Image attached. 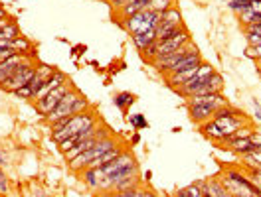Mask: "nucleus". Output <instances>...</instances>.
<instances>
[{
  "label": "nucleus",
  "mask_w": 261,
  "mask_h": 197,
  "mask_svg": "<svg viewBox=\"0 0 261 197\" xmlns=\"http://www.w3.org/2000/svg\"><path fill=\"white\" fill-rule=\"evenodd\" d=\"M184 191H186L190 197H204V191H202V185H200V181H194V183L186 185V187H184Z\"/></svg>",
  "instance_id": "7c9ffc66"
},
{
  "label": "nucleus",
  "mask_w": 261,
  "mask_h": 197,
  "mask_svg": "<svg viewBox=\"0 0 261 197\" xmlns=\"http://www.w3.org/2000/svg\"><path fill=\"white\" fill-rule=\"evenodd\" d=\"M151 179H153V171H151V169H147V171L143 173V181H145V183H149Z\"/></svg>",
  "instance_id": "ea45409f"
},
{
  "label": "nucleus",
  "mask_w": 261,
  "mask_h": 197,
  "mask_svg": "<svg viewBox=\"0 0 261 197\" xmlns=\"http://www.w3.org/2000/svg\"><path fill=\"white\" fill-rule=\"evenodd\" d=\"M186 109H188L190 120H192L194 124H198V126H202L204 122H208V120L214 116V113L218 111V109L212 107V105H186Z\"/></svg>",
  "instance_id": "ddd939ff"
},
{
  "label": "nucleus",
  "mask_w": 261,
  "mask_h": 197,
  "mask_svg": "<svg viewBox=\"0 0 261 197\" xmlns=\"http://www.w3.org/2000/svg\"><path fill=\"white\" fill-rule=\"evenodd\" d=\"M255 132V128H253V124H247V126H241V128H237L233 134H229L228 138H224L218 146H222V148H226L229 142H233V140H239V138H249L251 134Z\"/></svg>",
  "instance_id": "5701e85b"
},
{
  "label": "nucleus",
  "mask_w": 261,
  "mask_h": 197,
  "mask_svg": "<svg viewBox=\"0 0 261 197\" xmlns=\"http://www.w3.org/2000/svg\"><path fill=\"white\" fill-rule=\"evenodd\" d=\"M259 75H261V73H259Z\"/></svg>",
  "instance_id": "a18cd8bd"
},
{
  "label": "nucleus",
  "mask_w": 261,
  "mask_h": 197,
  "mask_svg": "<svg viewBox=\"0 0 261 197\" xmlns=\"http://www.w3.org/2000/svg\"><path fill=\"white\" fill-rule=\"evenodd\" d=\"M97 122H99V116H97L95 109H87L79 114H73L69 118H62V120L54 122L52 124V138L60 144L62 140H65L73 134H79L81 130H85V128H89Z\"/></svg>",
  "instance_id": "f257e3e1"
},
{
  "label": "nucleus",
  "mask_w": 261,
  "mask_h": 197,
  "mask_svg": "<svg viewBox=\"0 0 261 197\" xmlns=\"http://www.w3.org/2000/svg\"><path fill=\"white\" fill-rule=\"evenodd\" d=\"M239 158H241V166L245 169H261V150L249 152V154L239 156Z\"/></svg>",
  "instance_id": "b1692460"
},
{
  "label": "nucleus",
  "mask_w": 261,
  "mask_h": 197,
  "mask_svg": "<svg viewBox=\"0 0 261 197\" xmlns=\"http://www.w3.org/2000/svg\"><path fill=\"white\" fill-rule=\"evenodd\" d=\"M253 2H255V0H233V2L228 4V8H229L231 12H235V14H241V12L247 10Z\"/></svg>",
  "instance_id": "c85d7f7f"
},
{
  "label": "nucleus",
  "mask_w": 261,
  "mask_h": 197,
  "mask_svg": "<svg viewBox=\"0 0 261 197\" xmlns=\"http://www.w3.org/2000/svg\"><path fill=\"white\" fill-rule=\"evenodd\" d=\"M245 40H247V46H261V36H253V34H245Z\"/></svg>",
  "instance_id": "72a5a7b5"
},
{
  "label": "nucleus",
  "mask_w": 261,
  "mask_h": 197,
  "mask_svg": "<svg viewBox=\"0 0 261 197\" xmlns=\"http://www.w3.org/2000/svg\"><path fill=\"white\" fill-rule=\"evenodd\" d=\"M192 54H198V48L192 44V40L186 44V46H182L180 50H176V52H172V54H168V56H163V57H159V59H155L153 61V67H157V71L159 73H164L170 65H174V63H178L180 59H184V57H188V56H192Z\"/></svg>",
  "instance_id": "9d476101"
},
{
  "label": "nucleus",
  "mask_w": 261,
  "mask_h": 197,
  "mask_svg": "<svg viewBox=\"0 0 261 197\" xmlns=\"http://www.w3.org/2000/svg\"><path fill=\"white\" fill-rule=\"evenodd\" d=\"M188 42H190V32H188L186 26H184V28L178 30L174 36L157 42V59L163 57V56H168V54H172V52H176V50H180V48L186 46Z\"/></svg>",
  "instance_id": "9b49d317"
},
{
  "label": "nucleus",
  "mask_w": 261,
  "mask_h": 197,
  "mask_svg": "<svg viewBox=\"0 0 261 197\" xmlns=\"http://www.w3.org/2000/svg\"><path fill=\"white\" fill-rule=\"evenodd\" d=\"M129 122H130V126H133L137 132L149 128V120H147V116L141 114V113H139V114H130V116H129Z\"/></svg>",
  "instance_id": "cd10ccee"
},
{
  "label": "nucleus",
  "mask_w": 261,
  "mask_h": 197,
  "mask_svg": "<svg viewBox=\"0 0 261 197\" xmlns=\"http://www.w3.org/2000/svg\"><path fill=\"white\" fill-rule=\"evenodd\" d=\"M172 197H190V195H188V193L184 191V187H182V189H176V191L172 193Z\"/></svg>",
  "instance_id": "58836bf2"
},
{
  "label": "nucleus",
  "mask_w": 261,
  "mask_h": 197,
  "mask_svg": "<svg viewBox=\"0 0 261 197\" xmlns=\"http://www.w3.org/2000/svg\"><path fill=\"white\" fill-rule=\"evenodd\" d=\"M115 146H119V142L115 140V136L111 134L109 138H105V140H101V142H97L93 148H89V150H85L83 154H79V156H75L71 162H67V168H69V171H73V173H81L93 160H97L99 156H103L105 152H109V150H113Z\"/></svg>",
  "instance_id": "39448f33"
},
{
  "label": "nucleus",
  "mask_w": 261,
  "mask_h": 197,
  "mask_svg": "<svg viewBox=\"0 0 261 197\" xmlns=\"http://www.w3.org/2000/svg\"><path fill=\"white\" fill-rule=\"evenodd\" d=\"M241 28H243V34L261 36V24H247V26H241Z\"/></svg>",
  "instance_id": "2f4dec72"
},
{
  "label": "nucleus",
  "mask_w": 261,
  "mask_h": 197,
  "mask_svg": "<svg viewBox=\"0 0 261 197\" xmlns=\"http://www.w3.org/2000/svg\"><path fill=\"white\" fill-rule=\"evenodd\" d=\"M36 67H38V61H36V59L24 61L22 65H18V69H16L6 81L0 83V89H2L4 93H16L20 87H24L26 83H30V79H32L34 73H36Z\"/></svg>",
  "instance_id": "0eeeda50"
},
{
  "label": "nucleus",
  "mask_w": 261,
  "mask_h": 197,
  "mask_svg": "<svg viewBox=\"0 0 261 197\" xmlns=\"http://www.w3.org/2000/svg\"><path fill=\"white\" fill-rule=\"evenodd\" d=\"M135 101H137V97H135L133 93H129V91L115 93V97H113V105H115L119 111H123V113H127V111L130 109V105H133Z\"/></svg>",
  "instance_id": "4be33fe9"
},
{
  "label": "nucleus",
  "mask_w": 261,
  "mask_h": 197,
  "mask_svg": "<svg viewBox=\"0 0 261 197\" xmlns=\"http://www.w3.org/2000/svg\"><path fill=\"white\" fill-rule=\"evenodd\" d=\"M4 166H6V158H4L2 150H0V168H4Z\"/></svg>",
  "instance_id": "79ce46f5"
},
{
  "label": "nucleus",
  "mask_w": 261,
  "mask_h": 197,
  "mask_svg": "<svg viewBox=\"0 0 261 197\" xmlns=\"http://www.w3.org/2000/svg\"><path fill=\"white\" fill-rule=\"evenodd\" d=\"M245 54H247V57H251V59H255V61L261 59V46H255V48H253V46H247V52H245Z\"/></svg>",
  "instance_id": "473e14b6"
},
{
  "label": "nucleus",
  "mask_w": 261,
  "mask_h": 197,
  "mask_svg": "<svg viewBox=\"0 0 261 197\" xmlns=\"http://www.w3.org/2000/svg\"><path fill=\"white\" fill-rule=\"evenodd\" d=\"M28 59H34V56H28V54H16V56H12L10 59H6V61L0 63V83L6 81V79L18 69V65H22V63L28 61Z\"/></svg>",
  "instance_id": "4468645a"
},
{
  "label": "nucleus",
  "mask_w": 261,
  "mask_h": 197,
  "mask_svg": "<svg viewBox=\"0 0 261 197\" xmlns=\"http://www.w3.org/2000/svg\"><path fill=\"white\" fill-rule=\"evenodd\" d=\"M224 77L216 71L212 77H208L206 79V83H202L196 91H194V95H208V93H222L224 91Z\"/></svg>",
  "instance_id": "6ab92c4d"
},
{
  "label": "nucleus",
  "mask_w": 261,
  "mask_h": 197,
  "mask_svg": "<svg viewBox=\"0 0 261 197\" xmlns=\"http://www.w3.org/2000/svg\"><path fill=\"white\" fill-rule=\"evenodd\" d=\"M67 81H69V79H67V75H65L62 69H56V71L48 77V81L42 85V89L36 93V97L32 99V103H34V101H38V99H42V97H46L50 91H54V89L62 87V85H64V83H67Z\"/></svg>",
  "instance_id": "dca6fc26"
},
{
  "label": "nucleus",
  "mask_w": 261,
  "mask_h": 197,
  "mask_svg": "<svg viewBox=\"0 0 261 197\" xmlns=\"http://www.w3.org/2000/svg\"><path fill=\"white\" fill-rule=\"evenodd\" d=\"M79 175H81L83 183H85L89 189H99V183H101L103 177H105V173H103L101 168H85Z\"/></svg>",
  "instance_id": "aec40b11"
},
{
  "label": "nucleus",
  "mask_w": 261,
  "mask_h": 197,
  "mask_svg": "<svg viewBox=\"0 0 261 197\" xmlns=\"http://www.w3.org/2000/svg\"><path fill=\"white\" fill-rule=\"evenodd\" d=\"M210 120H212V122L216 124V128L220 130L222 140H224V138H228L229 134H233L237 128L251 124V120L245 116V113H243V111H239V109H235V107H231L229 103H228L226 107L218 109ZM222 140H220V142H222ZM220 142H218V144H220Z\"/></svg>",
  "instance_id": "7ed1b4c3"
},
{
  "label": "nucleus",
  "mask_w": 261,
  "mask_h": 197,
  "mask_svg": "<svg viewBox=\"0 0 261 197\" xmlns=\"http://www.w3.org/2000/svg\"><path fill=\"white\" fill-rule=\"evenodd\" d=\"M130 144H133V146H137V144H141V134H139V132H135L133 136H130Z\"/></svg>",
  "instance_id": "e433bc0d"
},
{
  "label": "nucleus",
  "mask_w": 261,
  "mask_h": 197,
  "mask_svg": "<svg viewBox=\"0 0 261 197\" xmlns=\"http://www.w3.org/2000/svg\"><path fill=\"white\" fill-rule=\"evenodd\" d=\"M253 113H255V120L261 122V105L257 103V99H253Z\"/></svg>",
  "instance_id": "f704fd0d"
},
{
  "label": "nucleus",
  "mask_w": 261,
  "mask_h": 197,
  "mask_svg": "<svg viewBox=\"0 0 261 197\" xmlns=\"http://www.w3.org/2000/svg\"><path fill=\"white\" fill-rule=\"evenodd\" d=\"M143 197H159V195H157L153 189H147V187L143 185Z\"/></svg>",
  "instance_id": "4c0bfd02"
},
{
  "label": "nucleus",
  "mask_w": 261,
  "mask_h": 197,
  "mask_svg": "<svg viewBox=\"0 0 261 197\" xmlns=\"http://www.w3.org/2000/svg\"><path fill=\"white\" fill-rule=\"evenodd\" d=\"M69 89H73V85L67 81V83H64L62 87H58V89H54V91H50L46 97H42V99H38V101H34V107H36V111L46 118L60 103H62V99L65 97V93L69 91Z\"/></svg>",
  "instance_id": "6e6552de"
},
{
  "label": "nucleus",
  "mask_w": 261,
  "mask_h": 197,
  "mask_svg": "<svg viewBox=\"0 0 261 197\" xmlns=\"http://www.w3.org/2000/svg\"><path fill=\"white\" fill-rule=\"evenodd\" d=\"M4 18H10V16H8V12H6V8H4L2 4H0V20H4Z\"/></svg>",
  "instance_id": "a19ab883"
},
{
  "label": "nucleus",
  "mask_w": 261,
  "mask_h": 197,
  "mask_svg": "<svg viewBox=\"0 0 261 197\" xmlns=\"http://www.w3.org/2000/svg\"><path fill=\"white\" fill-rule=\"evenodd\" d=\"M111 136V128L109 126H105V124H101V128L93 134V136H89V138H85L83 142H79V144H75L71 150H67L65 154H64V158H65V162H71L75 156H79V154H83L85 150H89V148H93L97 142H101V140H105V138H109Z\"/></svg>",
  "instance_id": "f8f14e48"
},
{
  "label": "nucleus",
  "mask_w": 261,
  "mask_h": 197,
  "mask_svg": "<svg viewBox=\"0 0 261 197\" xmlns=\"http://www.w3.org/2000/svg\"><path fill=\"white\" fill-rule=\"evenodd\" d=\"M214 73H216L214 65L204 61V63L198 67V71L194 73V77H192L190 81H186V83H184L180 89H176V93H178L180 97H184V99L192 97V95H194V91H196V89H198L202 83H206V79H208V77H212Z\"/></svg>",
  "instance_id": "1a4fd4ad"
},
{
  "label": "nucleus",
  "mask_w": 261,
  "mask_h": 197,
  "mask_svg": "<svg viewBox=\"0 0 261 197\" xmlns=\"http://www.w3.org/2000/svg\"><path fill=\"white\" fill-rule=\"evenodd\" d=\"M176 0H151V4H149V10H155V12H166L168 8H172V6H176L174 4Z\"/></svg>",
  "instance_id": "bb28decb"
},
{
  "label": "nucleus",
  "mask_w": 261,
  "mask_h": 197,
  "mask_svg": "<svg viewBox=\"0 0 261 197\" xmlns=\"http://www.w3.org/2000/svg\"><path fill=\"white\" fill-rule=\"evenodd\" d=\"M218 179L226 187V191L231 193L233 197H261V191L251 183L247 173L241 171L239 168H228Z\"/></svg>",
  "instance_id": "f03ea898"
},
{
  "label": "nucleus",
  "mask_w": 261,
  "mask_h": 197,
  "mask_svg": "<svg viewBox=\"0 0 261 197\" xmlns=\"http://www.w3.org/2000/svg\"><path fill=\"white\" fill-rule=\"evenodd\" d=\"M105 197H143V187L130 191H107Z\"/></svg>",
  "instance_id": "c756f323"
},
{
  "label": "nucleus",
  "mask_w": 261,
  "mask_h": 197,
  "mask_svg": "<svg viewBox=\"0 0 261 197\" xmlns=\"http://www.w3.org/2000/svg\"><path fill=\"white\" fill-rule=\"evenodd\" d=\"M149 4H151V0H130V2H127L123 8H119L115 12L117 22H123L125 18H130V16H135L143 10H149Z\"/></svg>",
  "instance_id": "f3484780"
},
{
  "label": "nucleus",
  "mask_w": 261,
  "mask_h": 197,
  "mask_svg": "<svg viewBox=\"0 0 261 197\" xmlns=\"http://www.w3.org/2000/svg\"><path fill=\"white\" fill-rule=\"evenodd\" d=\"M255 63H257V73H261V59H257Z\"/></svg>",
  "instance_id": "37998d69"
},
{
  "label": "nucleus",
  "mask_w": 261,
  "mask_h": 197,
  "mask_svg": "<svg viewBox=\"0 0 261 197\" xmlns=\"http://www.w3.org/2000/svg\"><path fill=\"white\" fill-rule=\"evenodd\" d=\"M87 109H91L89 101L73 87V89H69V91L65 93V97L62 99V103H60L44 120L50 122V124H54V122H58V120H62V118H69V116H73V114H79V113H83V111H87Z\"/></svg>",
  "instance_id": "20e7f679"
},
{
  "label": "nucleus",
  "mask_w": 261,
  "mask_h": 197,
  "mask_svg": "<svg viewBox=\"0 0 261 197\" xmlns=\"http://www.w3.org/2000/svg\"><path fill=\"white\" fill-rule=\"evenodd\" d=\"M202 63H204L202 54H200V52H198V54H192V56L180 59L178 63L170 65V67L163 73V77H166V75H174V73H180V71H186V69H192V67H198V65H202Z\"/></svg>",
  "instance_id": "a211bd4d"
},
{
  "label": "nucleus",
  "mask_w": 261,
  "mask_h": 197,
  "mask_svg": "<svg viewBox=\"0 0 261 197\" xmlns=\"http://www.w3.org/2000/svg\"><path fill=\"white\" fill-rule=\"evenodd\" d=\"M22 34H20V26H18V22L16 20H10L8 22V26L0 32V40L2 42H14L16 38H20Z\"/></svg>",
  "instance_id": "393cba45"
},
{
  "label": "nucleus",
  "mask_w": 261,
  "mask_h": 197,
  "mask_svg": "<svg viewBox=\"0 0 261 197\" xmlns=\"http://www.w3.org/2000/svg\"><path fill=\"white\" fill-rule=\"evenodd\" d=\"M10 48H12L16 54H28V56H34V54H32V42H30L28 38H24V36H20V38H16L14 42H10Z\"/></svg>",
  "instance_id": "a878e982"
},
{
  "label": "nucleus",
  "mask_w": 261,
  "mask_h": 197,
  "mask_svg": "<svg viewBox=\"0 0 261 197\" xmlns=\"http://www.w3.org/2000/svg\"><path fill=\"white\" fill-rule=\"evenodd\" d=\"M133 38V44L135 48L143 54L149 46H153L157 42V30H149V32H141V34H135V36H130Z\"/></svg>",
  "instance_id": "412c9836"
},
{
  "label": "nucleus",
  "mask_w": 261,
  "mask_h": 197,
  "mask_svg": "<svg viewBox=\"0 0 261 197\" xmlns=\"http://www.w3.org/2000/svg\"><path fill=\"white\" fill-rule=\"evenodd\" d=\"M123 30H127L130 36L141 34V32H149V30H157L161 24V12L155 10H143L130 18H125L123 22H119Z\"/></svg>",
  "instance_id": "423d86ee"
},
{
  "label": "nucleus",
  "mask_w": 261,
  "mask_h": 197,
  "mask_svg": "<svg viewBox=\"0 0 261 197\" xmlns=\"http://www.w3.org/2000/svg\"><path fill=\"white\" fill-rule=\"evenodd\" d=\"M0 193H8V181H6V177L4 179H0Z\"/></svg>",
  "instance_id": "c9c22d12"
},
{
  "label": "nucleus",
  "mask_w": 261,
  "mask_h": 197,
  "mask_svg": "<svg viewBox=\"0 0 261 197\" xmlns=\"http://www.w3.org/2000/svg\"><path fill=\"white\" fill-rule=\"evenodd\" d=\"M0 179H4V173H2V169H0Z\"/></svg>",
  "instance_id": "c03bdc74"
},
{
  "label": "nucleus",
  "mask_w": 261,
  "mask_h": 197,
  "mask_svg": "<svg viewBox=\"0 0 261 197\" xmlns=\"http://www.w3.org/2000/svg\"><path fill=\"white\" fill-rule=\"evenodd\" d=\"M58 67H54V65H46V63H40L38 67H36V73H34V77L30 79V83H28V87L32 89V99L36 97V93L42 89V85L48 81V77L56 71Z\"/></svg>",
  "instance_id": "2eb2a0df"
}]
</instances>
